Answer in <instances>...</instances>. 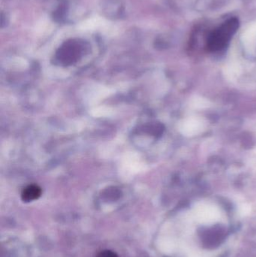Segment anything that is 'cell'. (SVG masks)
I'll return each mask as SVG.
<instances>
[{
    "mask_svg": "<svg viewBox=\"0 0 256 257\" xmlns=\"http://www.w3.org/2000/svg\"><path fill=\"white\" fill-rule=\"evenodd\" d=\"M239 20L231 18L209 34L207 48L211 52L222 51L226 48L232 36L239 28Z\"/></svg>",
    "mask_w": 256,
    "mask_h": 257,
    "instance_id": "6da1fadb",
    "label": "cell"
},
{
    "mask_svg": "<svg viewBox=\"0 0 256 257\" xmlns=\"http://www.w3.org/2000/svg\"><path fill=\"white\" fill-rule=\"evenodd\" d=\"M41 195H42V189L39 186L32 184L23 190L21 198L24 202H30L39 199Z\"/></svg>",
    "mask_w": 256,
    "mask_h": 257,
    "instance_id": "7a4b0ae2",
    "label": "cell"
},
{
    "mask_svg": "<svg viewBox=\"0 0 256 257\" xmlns=\"http://www.w3.org/2000/svg\"><path fill=\"white\" fill-rule=\"evenodd\" d=\"M96 257H120L115 252L110 250H104L99 252Z\"/></svg>",
    "mask_w": 256,
    "mask_h": 257,
    "instance_id": "3957f363",
    "label": "cell"
}]
</instances>
